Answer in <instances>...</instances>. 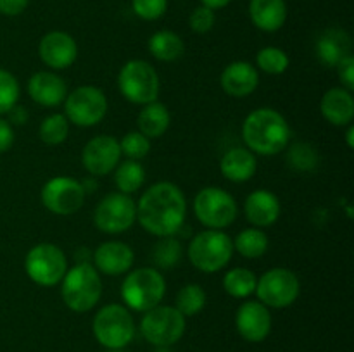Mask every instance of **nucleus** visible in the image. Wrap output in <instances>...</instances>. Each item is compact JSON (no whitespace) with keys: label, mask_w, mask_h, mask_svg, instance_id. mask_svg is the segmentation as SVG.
Wrapping results in <instances>:
<instances>
[{"label":"nucleus","mask_w":354,"mask_h":352,"mask_svg":"<svg viewBox=\"0 0 354 352\" xmlns=\"http://www.w3.org/2000/svg\"><path fill=\"white\" fill-rule=\"evenodd\" d=\"M346 141H348L349 148L354 147V126H353V123L348 124V131H346Z\"/></svg>","instance_id":"46"},{"label":"nucleus","mask_w":354,"mask_h":352,"mask_svg":"<svg viewBox=\"0 0 354 352\" xmlns=\"http://www.w3.org/2000/svg\"><path fill=\"white\" fill-rule=\"evenodd\" d=\"M214 21H216V16H214V10L209 9L206 6H199L192 10L189 17V26L194 33L204 35L207 31L213 30Z\"/></svg>","instance_id":"39"},{"label":"nucleus","mask_w":354,"mask_h":352,"mask_svg":"<svg viewBox=\"0 0 354 352\" xmlns=\"http://www.w3.org/2000/svg\"><path fill=\"white\" fill-rule=\"evenodd\" d=\"M114 183L121 193H135L140 190L145 183V169L138 161H127L120 162L114 169Z\"/></svg>","instance_id":"29"},{"label":"nucleus","mask_w":354,"mask_h":352,"mask_svg":"<svg viewBox=\"0 0 354 352\" xmlns=\"http://www.w3.org/2000/svg\"><path fill=\"white\" fill-rule=\"evenodd\" d=\"M142 335L158 347L176 344L185 331V316L173 306H156L144 314L140 323Z\"/></svg>","instance_id":"10"},{"label":"nucleus","mask_w":354,"mask_h":352,"mask_svg":"<svg viewBox=\"0 0 354 352\" xmlns=\"http://www.w3.org/2000/svg\"><path fill=\"white\" fill-rule=\"evenodd\" d=\"M137 123L138 131L151 140V138L162 137L168 131L171 116H169L168 107L156 100V102L144 106V109L138 114Z\"/></svg>","instance_id":"26"},{"label":"nucleus","mask_w":354,"mask_h":352,"mask_svg":"<svg viewBox=\"0 0 354 352\" xmlns=\"http://www.w3.org/2000/svg\"><path fill=\"white\" fill-rule=\"evenodd\" d=\"M109 352H124V351H121V349H109Z\"/></svg>","instance_id":"47"},{"label":"nucleus","mask_w":354,"mask_h":352,"mask_svg":"<svg viewBox=\"0 0 354 352\" xmlns=\"http://www.w3.org/2000/svg\"><path fill=\"white\" fill-rule=\"evenodd\" d=\"M234 255V240L221 230H206L197 233L189 244V259L203 273H216L230 262Z\"/></svg>","instance_id":"5"},{"label":"nucleus","mask_w":354,"mask_h":352,"mask_svg":"<svg viewBox=\"0 0 354 352\" xmlns=\"http://www.w3.org/2000/svg\"><path fill=\"white\" fill-rule=\"evenodd\" d=\"M107 114V97L100 88L83 85L68 93L64 100V116L69 123L82 128L99 124Z\"/></svg>","instance_id":"11"},{"label":"nucleus","mask_w":354,"mask_h":352,"mask_svg":"<svg viewBox=\"0 0 354 352\" xmlns=\"http://www.w3.org/2000/svg\"><path fill=\"white\" fill-rule=\"evenodd\" d=\"M166 280L156 268H138L128 271L121 283V299L130 309L137 313H147L159 306L165 299Z\"/></svg>","instance_id":"4"},{"label":"nucleus","mask_w":354,"mask_h":352,"mask_svg":"<svg viewBox=\"0 0 354 352\" xmlns=\"http://www.w3.org/2000/svg\"><path fill=\"white\" fill-rule=\"evenodd\" d=\"M256 283H258V278L248 268H234L225 273L223 276L225 292L235 299H245L254 293Z\"/></svg>","instance_id":"30"},{"label":"nucleus","mask_w":354,"mask_h":352,"mask_svg":"<svg viewBox=\"0 0 354 352\" xmlns=\"http://www.w3.org/2000/svg\"><path fill=\"white\" fill-rule=\"evenodd\" d=\"M120 141L111 135H99L86 141L82 152L83 168L92 176L109 175L121 161Z\"/></svg>","instance_id":"15"},{"label":"nucleus","mask_w":354,"mask_h":352,"mask_svg":"<svg viewBox=\"0 0 354 352\" xmlns=\"http://www.w3.org/2000/svg\"><path fill=\"white\" fill-rule=\"evenodd\" d=\"M206 292L197 283H189L183 285L176 293V309L183 314L185 317L196 316L206 306Z\"/></svg>","instance_id":"33"},{"label":"nucleus","mask_w":354,"mask_h":352,"mask_svg":"<svg viewBox=\"0 0 354 352\" xmlns=\"http://www.w3.org/2000/svg\"><path fill=\"white\" fill-rule=\"evenodd\" d=\"M7 114H9V123L10 124H24L28 121V117H30L28 110L24 109L23 106H17V104Z\"/></svg>","instance_id":"43"},{"label":"nucleus","mask_w":354,"mask_h":352,"mask_svg":"<svg viewBox=\"0 0 354 352\" xmlns=\"http://www.w3.org/2000/svg\"><path fill=\"white\" fill-rule=\"evenodd\" d=\"M131 9L140 19L158 21L168 9V0H131Z\"/></svg>","instance_id":"38"},{"label":"nucleus","mask_w":354,"mask_h":352,"mask_svg":"<svg viewBox=\"0 0 354 352\" xmlns=\"http://www.w3.org/2000/svg\"><path fill=\"white\" fill-rule=\"evenodd\" d=\"M220 171L228 182H249L258 171V161L254 152L244 147H234L223 154L220 161Z\"/></svg>","instance_id":"24"},{"label":"nucleus","mask_w":354,"mask_h":352,"mask_svg":"<svg viewBox=\"0 0 354 352\" xmlns=\"http://www.w3.org/2000/svg\"><path fill=\"white\" fill-rule=\"evenodd\" d=\"M201 2H203V6L209 7V9L218 10V9H223V7H227L232 0H201Z\"/></svg>","instance_id":"44"},{"label":"nucleus","mask_w":354,"mask_h":352,"mask_svg":"<svg viewBox=\"0 0 354 352\" xmlns=\"http://www.w3.org/2000/svg\"><path fill=\"white\" fill-rule=\"evenodd\" d=\"M322 116L334 126H348L354 117V97L349 90L335 86L325 92L320 102Z\"/></svg>","instance_id":"23"},{"label":"nucleus","mask_w":354,"mask_h":352,"mask_svg":"<svg viewBox=\"0 0 354 352\" xmlns=\"http://www.w3.org/2000/svg\"><path fill=\"white\" fill-rule=\"evenodd\" d=\"M149 52L152 54V57H156L161 62H173L178 61L180 57L185 52V43L180 38V35H176L175 31L169 30H161L156 31L151 38H149Z\"/></svg>","instance_id":"27"},{"label":"nucleus","mask_w":354,"mask_h":352,"mask_svg":"<svg viewBox=\"0 0 354 352\" xmlns=\"http://www.w3.org/2000/svg\"><path fill=\"white\" fill-rule=\"evenodd\" d=\"M187 200L180 186L159 182L149 186L137 202V219L154 237H171L183 228Z\"/></svg>","instance_id":"1"},{"label":"nucleus","mask_w":354,"mask_h":352,"mask_svg":"<svg viewBox=\"0 0 354 352\" xmlns=\"http://www.w3.org/2000/svg\"><path fill=\"white\" fill-rule=\"evenodd\" d=\"M82 186H83V190H85V193L95 192V190H97V182H92V179H83Z\"/></svg>","instance_id":"45"},{"label":"nucleus","mask_w":354,"mask_h":352,"mask_svg":"<svg viewBox=\"0 0 354 352\" xmlns=\"http://www.w3.org/2000/svg\"><path fill=\"white\" fill-rule=\"evenodd\" d=\"M245 147L259 155H277L289 147L290 126L275 109L261 107L249 114L242 123Z\"/></svg>","instance_id":"2"},{"label":"nucleus","mask_w":354,"mask_h":352,"mask_svg":"<svg viewBox=\"0 0 354 352\" xmlns=\"http://www.w3.org/2000/svg\"><path fill=\"white\" fill-rule=\"evenodd\" d=\"M335 69H337V75H339V78H341V83L344 85L342 88L353 92L354 90V57H353V54L346 55V57L342 59L337 66H335Z\"/></svg>","instance_id":"40"},{"label":"nucleus","mask_w":354,"mask_h":352,"mask_svg":"<svg viewBox=\"0 0 354 352\" xmlns=\"http://www.w3.org/2000/svg\"><path fill=\"white\" fill-rule=\"evenodd\" d=\"M137 221V202L121 192L107 193L93 211L97 230L107 235L124 233Z\"/></svg>","instance_id":"13"},{"label":"nucleus","mask_w":354,"mask_h":352,"mask_svg":"<svg viewBox=\"0 0 354 352\" xmlns=\"http://www.w3.org/2000/svg\"><path fill=\"white\" fill-rule=\"evenodd\" d=\"M24 271L37 285L54 286L64 278L68 271V259L57 245L44 242L28 251L24 257Z\"/></svg>","instance_id":"9"},{"label":"nucleus","mask_w":354,"mask_h":352,"mask_svg":"<svg viewBox=\"0 0 354 352\" xmlns=\"http://www.w3.org/2000/svg\"><path fill=\"white\" fill-rule=\"evenodd\" d=\"M92 330L100 345L123 349L135 335V323L130 311L120 304H107L93 317Z\"/></svg>","instance_id":"7"},{"label":"nucleus","mask_w":354,"mask_h":352,"mask_svg":"<svg viewBox=\"0 0 354 352\" xmlns=\"http://www.w3.org/2000/svg\"><path fill=\"white\" fill-rule=\"evenodd\" d=\"M135 254L130 245L120 240L102 242L93 252V268L106 276H120L131 269Z\"/></svg>","instance_id":"18"},{"label":"nucleus","mask_w":354,"mask_h":352,"mask_svg":"<svg viewBox=\"0 0 354 352\" xmlns=\"http://www.w3.org/2000/svg\"><path fill=\"white\" fill-rule=\"evenodd\" d=\"M118 88L128 102L137 104V106H147V104L158 100L161 81H159L156 69L149 62L142 61V59H133L120 69Z\"/></svg>","instance_id":"6"},{"label":"nucleus","mask_w":354,"mask_h":352,"mask_svg":"<svg viewBox=\"0 0 354 352\" xmlns=\"http://www.w3.org/2000/svg\"><path fill=\"white\" fill-rule=\"evenodd\" d=\"M254 293L258 300L266 307H283L292 306L301 293L299 278L294 271L287 268H272L263 273L261 278L256 283Z\"/></svg>","instance_id":"12"},{"label":"nucleus","mask_w":354,"mask_h":352,"mask_svg":"<svg viewBox=\"0 0 354 352\" xmlns=\"http://www.w3.org/2000/svg\"><path fill=\"white\" fill-rule=\"evenodd\" d=\"M351 37L342 28H328L317 38L315 50L318 61L327 68H335L346 55L351 54Z\"/></svg>","instance_id":"22"},{"label":"nucleus","mask_w":354,"mask_h":352,"mask_svg":"<svg viewBox=\"0 0 354 352\" xmlns=\"http://www.w3.org/2000/svg\"><path fill=\"white\" fill-rule=\"evenodd\" d=\"M183 255L182 242L171 235V237H161L158 244L152 248V261L156 269H171L180 264Z\"/></svg>","instance_id":"31"},{"label":"nucleus","mask_w":354,"mask_h":352,"mask_svg":"<svg viewBox=\"0 0 354 352\" xmlns=\"http://www.w3.org/2000/svg\"><path fill=\"white\" fill-rule=\"evenodd\" d=\"M85 190L82 182L69 176L50 178L41 188V204L45 209L57 216H69L80 211L85 204Z\"/></svg>","instance_id":"14"},{"label":"nucleus","mask_w":354,"mask_h":352,"mask_svg":"<svg viewBox=\"0 0 354 352\" xmlns=\"http://www.w3.org/2000/svg\"><path fill=\"white\" fill-rule=\"evenodd\" d=\"M235 326L244 340L263 342L272 331V314L259 300H248L239 307Z\"/></svg>","instance_id":"17"},{"label":"nucleus","mask_w":354,"mask_h":352,"mask_svg":"<svg viewBox=\"0 0 354 352\" xmlns=\"http://www.w3.org/2000/svg\"><path fill=\"white\" fill-rule=\"evenodd\" d=\"M221 88L230 97H249L259 85V72L256 66L245 61L230 62L221 72Z\"/></svg>","instance_id":"20"},{"label":"nucleus","mask_w":354,"mask_h":352,"mask_svg":"<svg viewBox=\"0 0 354 352\" xmlns=\"http://www.w3.org/2000/svg\"><path fill=\"white\" fill-rule=\"evenodd\" d=\"M38 54L48 68L66 69L78 57V43L66 31H48L38 43Z\"/></svg>","instance_id":"16"},{"label":"nucleus","mask_w":354,"mask_h":352,"mask_svg":"<svg viewBox=\"0 0 354 352\" xmlns=\"http://www.w3.org/2000/svg\"><path fill=\"white\" fill-rule=\"evenodd\" d=\"M30 0H0V14L3 16H19L24 12Z\"/></svg>","instance_id":"41"},{"label":"nucleus","mask_w":354,"mask_h":352,"mask_svg":"<svg viewBox=\"0 0 354 352\" xmlns=\"http://www.w3.org/2000/svg\"><path fill=\"white\" fill-rule=\"evenodd\" d=\"M289 55L279 47H265L256 55V69H261L266 75H282L289 68Z\"/></svg>","instance_id":"35"},{"label":"nucleus","mask_w":354,"mask_h":352,"mask_svg":"<svg viewBox=\"0 0 354 352\" xmlns=\"http://www.w3.org/2000/svg\"><path fill=\"white\" fill-rule=\"evenodd\" d=\"M28 93L31 100L41 107H57L68 97V86L59 75L50 71H38L28 79Z\"/></svg>","instance_id":"19"},{"label":"nucleus","mask_w":354,"mask_h":352,"mask_svg":"<svg viewBox=\"0 0 354 352\" xmlns=\"http://www.w3.org/2000/svg\"><path fill=\"white\" fill-rule=\"evenodd\" d=\"M121 154L127 155L131 161H140L151 150V140L140 133V131H130L124 135L120 141Z\"/></svg>","instance_id":"37"},{"label":"nucleus","mask_w":354,"mask_h":352,"mask_svg":"<svg viewBox=\"0 0 354 352\" xmlns=\"http://www.w3.org/2000/svg\"><path fill=\"white\" fill-rule=\"evenodd\" d=\"M38 135H40V140L45 145L54 147V145L64 144L69 135V121L66 119L64 114H50L40 123Z\"/></svg>","instance_id":"34"},{"label":"nucleus","mask_w":354,"mask_h":352,"mask_svg":"<svg viewBox=\"0 0 354 352\" xmlns=\"http://www.w3.org/2000/svg\"><path fill=\"white\" fill-rule=\"evenodd\" d=\"M268 235L261 228H245L235 237L234 251L245 259H258L268 251Z\"/></svg>","instance_id":"28"},{"label":"nucleus","mask_w":354,"mask_h":352,"mask_svg":"<svg viewBox=\"0 0 354 352\" xmlns=\"http://www.w3.org/2000/svg\"><path fill=\"white\" fill-rule=\"evenodd\" d=\"M194 214L207 230H223L234 223L239 207L227 190L206 186L194 199Z\"/></svg>","instance_id":"8"},{"label":"nucleus","mask_w":354,"mask_h":352,"mask_svg":"<svg viewBox=\"0 0 354 352\" xmlns=\"http://www.w3.org/2000/svg\"><path fill=\"white\" fill-rule=\"evenodd\" d=\"M19 100V83L12 72L0 69V114H7Z\"/></svg>","instance_id":"36"},{"label":"nucleus","mask_w":354,"mask_h":352,"mask_svg":"<svg viewBox=\"0 0 354 352\" xmlns=\"http://www.w3.org/2000/svg\"><path fill=\"white\" fill-rule=\"evenodd\" d=\"M249 17L258 30L265 31V33H275L286 24V0H251Z\"/></svg>","instance_id":"25"},{"label":"nucleus","mask_w":354,"mask_h":352,"mask_svg":"<svg viewBox=\"0 0 354 352\" xmlns=\"http://www.w3.org/2000/svg\"><path fill=\"white\" fill-rule=\"evenodd\" d=\"M14 144L12 124L7 119H0V154L9 150Z\"/></svg>","instance_id":"42"},{"label":"nucleus","mask_w":354,"mask_h":352,"mask_svg":"<svg viewBox=\"0 0 354 352\" xmlns=\"http://www.w3.org/2000/svg\"><path fill=\"white\" fill-rule=\"evenodd\" d=\"M61 295L75 313H86L102 297V278L90 262H78L61 280Z\"/></svg>","instance_id":"3"},{"label":"nucleus","mask_w":354,"mask_h":352,"mask_svg":"<svg viewBox=\"0 0 354 352\" xmlns=\"http://www.w3.org/2000/svg\"><path fill=\"white\" fill-rule=\"evenodd\" d=\"M244 213L249 223L254 224L256 228H266L279 221L282 207H280V200L275 193L259 188L248 195L244 204Z\"/></svg>","instance_id":"21"},{"label":"nucleus","mask_w":354,"mask_h":352,"mask_svg":"<svg viewBox=\"0 0 354 352\" xmlns=\"http://www.w3.org/2000/svg\"><path fill=\"white\" fill-rule=\"evenodd\" d=\"M287 164L297 173L315 171L320 164V155L318 150L308 141H296L290 147H287Z\"/></svg>","instance_id":"32"}]
</instances>
